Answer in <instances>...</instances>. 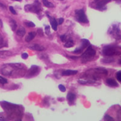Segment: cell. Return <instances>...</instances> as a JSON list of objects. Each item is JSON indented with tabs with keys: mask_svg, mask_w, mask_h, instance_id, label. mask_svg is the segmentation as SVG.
I'll return each mask as SVG.
<instances>
[{
	"mask_svg": "<svg viewBox=\"0 0 121 121\" xmlns=\"http://www.w3.org/2000/svg\"><path fill=\"white\" fill-rule=\"evenodd\" d=\"M110 34L116 40H121V31L119 26L117 25H113L111 26Z\"/></svg>",
	"mask_w": 121,
	"mask_h": 121,
	"instance_id": "obj_8",
	"label": "cell"
},
{
	"mask_svg": "<svg viewBox=\"0 0 121 121\" xmlns=\"http://www.w3.org/2000/svg\"><path fill=\"white\" fill-rule=\"evenodd\" d=\"M9 10H10V11L13 14H16V11L14 10V9H13V6H9Z\"/></svg>",
	"mask_w": 121,
	"mask_h": 121,
	"instance_id": "obj_32",
	"label": "cell"
},
{
	"mask_svg": "<svg viewBox=\"0 0 121 121\" xmlns=\"http://www.w3.org/2000/svg\"><path fill=\"white\" fill-rule=\"evenodd\" d=\"M43 4L46 7H48V8H52V7H54V4L48 1V0H43Z\"/></svg>",
	"mask_w": 121,
	"mask_h": 121,
	"instance_id": "obj_22",
	"label": "cell"
},
{
	"mask_svg": "<svg viewBox=\"0 0 121 121\" xmlns=\"http://www.w3.org/2000/svg\"><path fill=\"white\" fill-rule=\"evenodd\" d=\"M103 61L104 63H110V62H113L114 61V59L113 58H106Z\"/></svg>",
	"mask_w": 121,
	"mask_h": 121,
	"instance_id": "obj_31",
	"label": "cell"
},
{
	"mask_svg": "<svg viewBox=\"0 0 121 121\" xmlns=\"http://www.w3.org/2000/svg\"><path fill=\"white\" fill-rule=\"evenodd\" d=\"M48 18L50 19V24H51L52 29L54 31H57V25H58L57 21L55 18L51 17V16H50V15H48Z\"/></svg>",
	"mask_w": 121,
	"mask_h": 121,
	"instance_id": "obj_12",
	"label": "cell"
},
{
	"mask_svg": "<svg viewBox=\"0 0 121 121\" xmlns=\"http://www.w3.org/2000/svg\"><path fill=\"white\" fill-rule=\"evenodd\" d=\"M26 11H30L35 14H38L40 11H42V8L40 6V3L36 0L33 4H27L24 7Z\"/></svg>",
	"mask_w": 121,
	"mask_h": 121,
	"instance_id": "obj_4",
	"label": "cell"
},
{
	"mask_svg": "<svg viewBox=\"0 0 121 121\" xmlns=\"http://www.w3.org/2000/svg\"><path fill=\"white\" fill-rule=\"evenodd\" d=\"M60 39H61V41H62V42H66V41H67V36H66L65 34H64V35H62V36H60Z\"/></svg>",
	"mask_w": 121,
	"mask_h": 121,
	"instance_id": "obj_28",
	"label": "cell"
},
{
	"mask_svg": "<svg viewBox=\"0 0 121 121\" xmlns=\"http://www.w3.org/2000/svg\"><path fill=\"white\" fill-rule=\"evenodd\" d=\"M3 113H0V121H6L7 119L6 118L5 116H2Z\"/></svg>",
	"mask_w": 121,
	"mask_h": 121,
	"instance_id": "obj_35",
	"label": "cell"
},
{
	"mask_svg": "<svg viewBox=\"0 0 121 121\" xmlns=\"http://www.w3.org/2000/svg\"><path fill=\"white\" fill-rule=\"evenodd\" d=\"M111 0H94L96 7L98 9H102L105 6V5L108 3Z\"/></svg>",
	"mask_w": 121,
	"mask_h": 121,
	"instance_id": "obj_11",
	"label": "cell"
},
{
	"mask_svg": "<svg viewBox=\"0 0 121 121\" xmlns=\"http://www.w3.org/2000/svg\"><path fill=\"white\" fill-rule=\"evenodd\" d=\"M21 57H22L23 59H26L28 57V54L27 53H22Z\"/></svg>",
	"mask_w": 121,
	"mask_h": 121,
	"instance_id": "obj_33",
	"label": "cell"
},
{
	"mask_svg": "<svg viewBox=\"0 0 121 121\" xmlns=\"http://www.w3.org/2000/svg\"><path fill=\"white\" fill-rule=\"evenodd\" d=\"M24 24L28 27H35V24L32 21H27V22H25Z\"/></svg>",
	"mask_w": 121,
	"mask_h": 121,
	"instance_id": "obj_24",
	"label": "cell"
},
{
	"mask_svg": "<svg viewBox=\"0 0 121 121\" xmlns=\"http://www.w3.org/2000/svg\"><path fill=\"white\" fill-rule=\"evenodd\" d=\"M13 1H22V0H13Z\"/></svg>",
	"mask_w": 121,
	"mask_h": 121,
	"instance_id": "obj_42",
	"label": "cell"
},
{
	"mask_svg": "<svg viewBox=\"0 0 121 121\" xmlns=\"http://www.w3.org/2000/svg\"><path fill=\"white\" fill-rule=\"evenodd\" d=\"M78 73L77 71H73V70H66L62 71V76H72V75H75Z\"/></svg>",
	"mask_w": 121,
	"mask_h": 121,
	"instance_id": "obj_17",
	"label": "cell"
},
{
	"mask_svg": "<svg viewBox=\"0 0 121 121\" xmlns=\"http://www.w3.org/2000/svg\"><path fill=\"white\" fill-rule=\"evenodd\" d=\"M108 74V71L104 68H96L94 69H90L86 71V75L89 77V79H91L92 81L100 79L101 77L106 76Z\"/></svg>",
	"mask_w": 121,
	"mask_h": 121,
	"instance_id": "obj_3",
	"label": "cell"
},
{
	"mask_svg": "<svg viewBox=\"0 0 121 121\" xmlns=\"http://www.w3.org/2000/svg\"><path fill=\"white\" fill-rule=\"evenodd\" d=\"M67 99L69 102H73L76 99V95L74 93H69L67 96Z\"/></svg>",
	"mask_w": 121,
	"mask_h": 121,
	"instance_id": "obj_18",
	"label": "cell"
},
{
	"mask_svg": "<svg viewBox=\"0 0 121 121\" xmlns=\"http://www.w3.org/2000/svg\"><path fill=\"white\" fill-rule=\"evenodd\" d=\"M12 56V53L9 51H0V58H7Z\"/></svg>",
	"mask_w": 121,
	"mask_h": 121,
	"instance_id": "obj_14",
	"label": "cell"
},
{
	"mask_svg": "<svg viewBox=\"0 0 121 121\" xmlns=\"http://www.w3.org/2000/svg\"><path fill=\"white\" fill-rule=\"evenodd\" d=\"M116 78L118 81H120L121 83V71H118L116 73Z\"/></svg>",
	"mask_w": 121,
	"mask_h": 121,
	"instance_id": "obj_29",
	"label": "cell"
},
{
	"mask_svg": "<svg viewBox=\"0 0 121 121\" xmlns=\"http://www.w3.org/2000/svg\"><path fill=\"white\" fill-rule=\"evenodd\" d=\"M117 116H118V120L121 121V109L117 113Z\"/></svg>",
	"mask_w": 121,
	"mask_h": 121,
	"instance_id": "obj_36",
	"label": "cell"
},
{
	"mask_svg": "<svg viewBox=\"0 0 121 121\" xmlns=\"http://www.w3.org/2000/svg\"><path fill=\"white\" fill-rule=\"evenodd\" d=\"M0 26H1V27L2 28L3 27V23H2V21L0 19Z\"/></svg>",
	"mask_w": 121,
	"mask_h": 121,
	"instance_id": "obj_39",
	"label": "cell"
},
{
	"mask_svg": "<svg viewBox=\"0 0 121 121\" xmlns=\"http://www.w3.org/2000/svg\"><path fill=\"white\" fill-rule=\"evenodd\" d=\"M76 14V18L79 22L83 23V24H87L89 23V20L86 17V15L85 14V12L83 9H77L75 11Z\"/></svg>",
	"mask_w": 121,
	"mask_h": 121,
	"instance_id": "obj_7",
	"label": "cell"
},
{
	"mask_svg": "<svg viewBox=\"0 0 121 121\" xmlns=\"http://www.w3.org/2000/svg\"><path fill=\"white\" fill-rule=\"evenodd\" d=\"M10 25H11L12 31H16V29H17V24H16V21L13 19H10Z\"/></svg>",
	"mask_w": 121,
	"mask_h": 121,
	"instance_id": "obj_21",
	"label": "cell"
},
{
	"mask_svg": "<svg viewBox=\"0 0 121 121\" xmlns=\"http://www.w3.org/2000/svg\"><path fill=\"white\" fill-rule=\"evenodd\" d=\"M96 55V51L95 49L91 46H89L88 48L86 50V51L82 54V59L84 61H89L91 60Z\"/></svg>",
	"mask_w": 121,
	"mask_h": 121,
	"instance_id": "obj_6",
	"label": "cell"
},
{
	"mask_svg": "<svg viewBox=\"0 0 121 121\" xmlns=\"http://www.w3.org/2000/svg\"><path fill=\"white\" fill-rule=\"evenodd\" d=\"M28 48L30 49H32V50H34V51H44L45 48L44 46H41V45H39V44H33V45H30L28 46Z\"/></svg>",
	"mask_w": 121,
	"mask_h": 121,
	"instance_id": "obj_13",
	"label": "cell"
},
{
	"mask_svg": "<svg viewBox=\"0 0 121 121\" xmlns=\"http://www.w3.org/2000/svg\"><path fill=\"white\" fill-rule=\"evenodd\" d=\"M119 63H120V64H121V58H120V60H119Z\"/></svg>",
	"mask_w": 121,
	"mask_h": 121,
	"instance_id": "obj_41",
	"label": "cell"
},
{
	"mask_svg": "<svg viewBox=\"0 0 121 121\" xmlns=\"http://www.w3.org/2000/svg\"><path fill=\"white\" fill-rule=\"evenodd\" d=\"M106 83L109 86H111V87H116L118 86V83L113 78H108L106 80Z\"/></svg>",
	"mask_w": 121,
	"mask_h": 121,
	"instance_id": "obj_16",
	"label": "cell"
},
{
	"mask_svg": "<svg viewBox=\"0 0 121 121\" xmlns=\"http://www.w3.org/2000/svg\"><path fill=\"white\" fill-rule=\"evenodd\" d=\"M70 58H72V59H77V58H78L77 57H74V56H71Z\"/></svg>",
	"mask_w": 121,
	"mask_h": 121,
	"instance_id": "obj_40",
	"label": "cell"
},
{
	"mask_svg": "<svg viewBox=\"0 0 121 121\" xmlns=\"http://www.w3.org/2000/svg\"><path fill=\"white\" fill-rule=\"evenodd\" d=\"M82 46L79 47V48H77L76 50H74V53H81V52L84 50V48H86V47L89 45V44H90V42H89V40L84 39H82Z\"/></svg>",
	"mask_w": 121,
	"mask_h": 121,
	"instance_id": "obj_9",
	"label": "cell"
},
{
	"mask_svg": "<svg viewBox=\"0 0 121 121\" xmlns=\"http://www.w3.org/2000/svg\"><path fill=\"white\" fill-rule=\"evenodd\" d=\"M16 34L21 37H23L25 34H26V29L23 27H21L17 31H16Z\"/></svg>",
	"mask_w": 121,
	"mask_h": 121,
	"instance_id": "obj_19",
	"label": "cell"
},
{
	"mask_svg": "<svg viewBox=\"0 0 121 121\" xmlns=\"http://www.w3.org/2000/svg\"><path fill=\"white\" fill-rule=\"evenodd\" d=\"M4 46H7V44H5L4 38L2 37L1 34H0V48H1L2 47H4Z\"/></svg>",
	"mask_w": 121,
	"mask_h": 121,
	"instance_id": "obj_23",
	"label": "cell"
},
{
	"mask_svg": "<svg viewBox=\"0 0 121 121\" xmlns=\"http://www.w3.org/2000/svg\"><path fill=\"white\" fill-rule=\"evenodd\" d=\"M39 71L40 68L38 66H32L28 71V76L31 77V76H36L39 73Z\"/></svg>",
	"mask_w": 121,
	"mask_h": 121,
	"instance_id": "obj_10",
	"label": "cell"
},
{
	"mask_svg": "<svg viewBox=\"0 0 121 121\" xmlns=\"http://www.w3.org/2000/svg\"><path fill=\"white\" fill-rule=\"evenodd\" d=\"M64 21V19L63 18H60L58 19V24H62Z\"/></svg>",
	"mask_w": 121,
	"mask_h": 121,
	"instance_id": "obj_37",
	"label": "cell"
},
{
	"mask_svg": "<svg viewBox=\"0 0 121 121\" xmlns=\"http://www.w3.org/2000/svg\"><path fill=\"white\" fill-rule=\"evenodd\" d=\"M38 35L39 36H43V32L42 29H38Z\"/></svg>",
	"mask_w": 121,
	"mask_h": 121,
	"instance_id": "obj_34",
	"label": "cell"
},
{
	"mask_svg": "<svg viewBox=\"0 0 121 121\" xmlns=\"http://www.w3.org/2000/svg\"><path fill=\"white\" fill-rule=\"evenodd\" d=\"M35 36H36V32H35V31H30V32H29L28 34L26 37V42H30V41H32L35 38Z\"/></svg>",
	"mask_w": 121,
	"mask_h": 121,
	"instance_id": "obj_15",
	"label": "cell"
},
{
	"mask_svg": "<svg viewBox=\"0 0 121 121\" xmlns=\"http://www.w3.org/2000/svg\"><path fill=\"white\" fill-rule=\"evenodd\" d=\"M50 26H46L45 27V34H47V35H50Z\"/></svg>",
	"mask_w": 121,
	"mask_h": 121,
	"instance_id": "obj_26",
	"label": "cell"
},
{
	"mask_svg": "<svg viewBox=\"0 0 121 121\" xmlns=\"http://www.w3.org/2000/svg\"><path fill=\"white\" fill-rule=\"evenodd\" d=\"M7 82H8L7 79H6L2 76H0V84H6L7 83Z\"/></svg>",
	"mask_w": 121,
	"mask_h": 121,
	"instance_id": "obj_25",
	"label": "cell"
},
{
	"mask_svg": "<svg viewBox=\"0 0 121 121\" xmlns=\"http://www.w3.org/2000/svg\"><path fill=\"white\" fill-rule=\"evenodd\" d=\"M0 7H1V8H3V9H5V8H6V6H5L4 4H3L1 2H0Z\"/></svg>",
	"mask_w": 121,
	"mask_h": 121,
	"instance_id": "obj_38",
	"label": "cell"
},
{
	"mask_svg": "<svg viewBox=\"0 0 121 121\" xmlns=\"http://www.w3.org/2000/svg\"><path fill=\"white\" fill-rule=\"evenodd\" d=\"M103 54L106 56H113L115 55H120L121 52L113 46H106L103 49Z\"/></svg>",
	"mask_w": 121,
	"mask_h": 121,
	"instance_id": "obj_5",
	"label": "cell"
},
{
	"mask_svg": "<svg viewBox=\"0 0 121 121\" xmlns=\"http://www.w3.org/2000/svg\"><path fill=\"white\" fill-rule=\"evenodd\" d=\"M104 120H106V121H113V118L108 115H106L104 116Z\"/></svg>",
	"mask_w": 121,
	"mask_h": 121,
	"instance_id": "obj_30",
	"label": "cell"
},
{
	"mask_svg": "<svg viewBox=\"0 0 121 121\" xmlns=\"http://www.w3.org/2000/svg\"><path fill=\"white\" fill-rule=\"evenodd\" d=\"M23 68H24V65L22 63H7L1 68L0 73L4 76H13L14 74L17 75L16 72Z\"/></svg>",
	"mask_w": 121,
	"mask_h": 121,
	"instance_id": "obj_1",
	"label": "cell"
},
{
	"mask_svg": "<svg viewBox=\"0 0 121 121\" xmlns=\"http://www.w3.org/2000/svg\"><path fill=\"white\" fill-rule=\"evenodd\" d=\"M74 45V44L73 40L70 39H68V40L65 42V47H66V48H71V47H72Z\"/></svg>",
	"mask_w": 121,
	"mask_h": 121,
	"instance_id": "obj_20",
	"label": "cell"
},
{
	"mask_svg": "<svg viewBox=\"0 0 121 121\" xmlns=\"http://www.w3.org/2000/svg\"><path fill=\"white\" fill-rule=\"evenodd\" d=\"M58 88H59V89H60V91L61 92H65V91H66V88H65L63 85H62V84L59 85Z\"/></svg>",
	"mask_w": 121,
	"mask_h": 121,
	"instance_id": "obj_27",
	"label": "cell"
},
{
	"mask_svg": "<svg viewBox=\"0 0 121 121\" xmlns=\"http://www.w3.org/2000/svg\"><path fill=\"white\" fill-rule=\"evenodd\" d=\"M0 104H1L3 108L8 114L9 117L21 118L22 111L19 109V106L10 103L6 101H1L0 102Z\"/></svg>",
	"mask_w": 121,
	"mask_h": 121,
	"instance_id": "obj_2",
	"label": "cell"
}]
</instances>
